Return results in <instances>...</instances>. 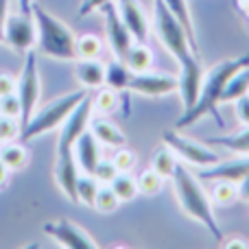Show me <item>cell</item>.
Here are the masks:
<instances>
[{"label":"cell","instance_id":"obj_2","mask_svg":"<svg viewBox=\"0 0 249 249\" xmlns=\"http://www.w3.org/2000/svg\"><path fill=\"white\" fill-rule=\"evenodd\" d=\"M249 66V53L236 57V59H225L221 64H216L214 68L208 74H203V83L201 90H199V96L188 109H184L179 118H177L175 127L177 129H186L190 124L199 123L203 116H212L219 124V129H225L223 116L219 112V103H221V94H223V88L228 83V79L232 77L236 70Z\"/></svg>","mask_w":249,"mask_h":249},{"label":"cell","instance_id":"obj_21","mask_svg":"<svg viewBox=\"0 0 249 249\" xmlns=\"http://www.w3.org/2000/svg\"><path fill=\"white\" fill-rule=\"evenodd\" d=\"M168 7V11L179 20V24L184 26L186 35H188L190 44L195 46V51L199 53V46H197V35H195V24H193V16H190V9H188V2L186 0H164Z\"/></svg>","mask_w":249,"mask_h":249},{"label":"cell","instance_id":"obj_43","mask_svg":"<svg viewBox=\"0 0 249 249\" xmlns=\"http://www.w3.org/2000/svg\"><path fill=\"white\" fill-rule=\"evenodd\" d=\"M2 144H4V140H2V138H0V149H2Z\"/></svg>","mask_w":249,"mask_h":249},{"label":"cell","instance_id":"obj_29","mask_svg":"<svg viewBox=\"0 0 249 249\" xmlns=\"http://www.w3.org/2000/svg\"><path fill=\"white\" fill-rule=\"evenodd\" d=\"M118 206H121V199L116 197V193L112 190V186L105 184V186H99V193H96V199H94V208L103 214H109V212H116Z\"/></svg>","mask_w":249,"mask_h":249},{"label":"cell","instance_id":"obj_30","mask_svg":"<svg viewBox=\"0 0 249 249\" xmlns=\"http://www.w3.org/2000/svg\"><path fill=\"white\" fill-rule=\"evenodd\" d=\"M138 193L142 195H158L162 190V184H164V177L158 175L153 168H146V171L140 173L138 177Z\"/></svg>","mask_w":249,"mask_h":249},{"label":"cell","instance_id":"obj_33","mask_svg":"<svg viewBox=\"0 0 249 249\" xmlns=\"http://www.w3.org/2000/svg\"><path fill=\"white\" fill-rule=\"evenodd\" d=\"M92 175L96 177L99 184H109V181L118 175V168L114 166L112 160H99V164L94 166V173H92Z\"/></svg>","mask_w":249,"mask_h":249},{"label":"cell","instance_id":"obj_32","mask_svg":"<svg viewBox=\"0 0 249 249\" xmlns=\"http://www.w3.org/2000/svg\"><path fill=\"white\" fill-rule=\"evenodd\" d=\"M20 114H22V107H20V99H18L16 92L0 96V116H9V118H18L20 121Z\"/></svg>","mask_w":249,"mask_h":249},{"label":"cell","instance_id":"obj_6","mask_svg":"<svg viewBox=\"0 0 249 249\" xmlns=\"http://www.w3.org/2000/svg\"><path fill=\"white\" fill-rule=\"evenodd\" d=\"M16 94L20 99V107H22L20 114V129H22L31 121L39 99V70H37V57H35L33 51H26V59L24 66H22L20 79H18Z\"/></svg>","mask_w":249,"mask_h":249},{"label":"cell","instance_id":"obj_15","mask_svg":"<svg viewBox=\"0 0 249 249\" xmlns=\"http://www.w3.org/2000/svg\"><path fill=\"white\" fill-rule=\"evenodd\" d=\"M90 131L94 133V138L101 144L112 146V149L127 144V138H124V133L118 129V124H114L112 121H107V118H90Z\"/></svg>","mask_w":249,"mask_h":249},{"label":"cell","instance_id":"obj_22","mask_svg":"<svg viewBox=\"0 0 249 249\" xmlns=\"http://www.w3.org/2000/svg\"><path fill=\"white\" fill-rule=\"evenodd\" d=\"M129 79H131V70L127 68V64L123 59H116L105 66V86L112 88V90H127Z\"/></svg>","mask_w":249,"mask_h":249},{"label":"cell","instance_id":"obj_5","mask_svg":"<svg viewBox=\"0 0 249 249\" xmlns=\"http://www.w3.org/2000/svg\"><path fill=\"white\" fill-rule=\"evenodd\" d=\"M86 94H88L86 90L70 92V94L59 96L57 101L44 105L39 112H33L31 121L20 129V136H18V140L29 142V140H33V138H39V136H44V133L53 131V129H59L61 123L68 118V114L72 112V109L77 107V105L81 103L83 99H86Z\"/></svg>","mask_w":249,"mask_h":249},{"label":"cell","instance_id":"obj_17","mask_svg":"<svg viewBox=\"0 0 249 249\" xmlns=\"http://www.w3.org/2000/svg\"><path fill=\"white\" fill-rule=\"evenodd\" d=\"M247 92H249V66L236 70L228 79V83L223 88V94H221V103H234L236 99L245 96Z\"/></svg>","mask_w":249,"mask_h":249},{"label":"cell","instance_id":"obj_4","mask_svg":"<svg viewBox=\"0 0 249 249\" xmlns=\"http://www.w3.org/2000/svg\"><path fill=\"white\" fill-rule=\"evenodd\" d=\"M33 20H35V29H37V48L44 53L46 57L53 59H64V61H72L77 59V37L72 35L68 24L55 18L53 13H48L46 9H42L39 4L33 2Z\"/></svg>","mask_w":249,"mask_h":249},{"label":"cell","instance_id":"obj_8","mask_svg":"<svg viewBox=\"0 0 249 249\" xmlns=\"http://www.w3.org/2000/svg\"><path fill=\"white\" fill-rule=\"evenodd\" d=\"M164 144H168L177 158H181L184 162L193 164V166L203 168V166H210V164L219 162V155L212 149L203 146L201 142H197V140L179 136V133H175V131H168L166 136H164Z\"/></svg>","mask_w":249,"mask_h":249},{"label":"cell","instance_id":"obj_34","mask_svg":"<svg viewBox=\"0 0 249 249\" xmlns=\"http://www.w3.org/2000/svg\"><path fill=\"white\" fill-rule=\"evenodd\" d=\"M18 136H20V121L9 116H0V138L4 142H9V140H18Z\"/></svg>","mask_w":249,"mask_h":249},{"label":"cell","instance_id":"obj_40","mask_svg":"<svg viewBox=\"0 0 249 249\" xmlns=\"http://www.w3.org/2000/svg\"><path fill=\"white\" fill-rule=\"evenodd\" d=\"M18 9H20L22 13H33L31 9H33V0H18Z\"/></svg>","mask_w":249,"mask_h":249},{"label":"cell","instance_id":"obj_38","mask_svg":"<svg viewBox=\"0 0 249 249\" xmlns=\"http://www.w3.org/2000/svg\"><path fill=\"white\" fill-rule=\"evenodd\" d=\"M236 195H238V199H241V201L249 203V175L243 177V179L236 184Z\"/></svg>","mask_w":249,"mask_h":249},{"label":"cell","instance_id":"obj_13","mask_svg":"<svg viewBox=\"0 0 249 249\" xmlns=\"http://www.w3.org/2000/svg\"><path fill=\"white\" fill-rule=\"evenodd\" d=\"M118 16L124 22V26L129 29L133 42H146L149 37V20L144 16V9H142L140 0H118L116 4Z\"/></svg>","mask_w":249,"mask_h":249},{"label":"cell","instance_id":"obj_23","mask_svg":"<svg viewBox=\"0 0 249 249\" xmlns=\"http://www.w3.org/2000/svg\"><path fill=\"white\" fill-rule=\"evenodd\" d=\"M175 166H177V155L173 153L171 146H160L158 151L153 153V160H151V168H153L158 175H162L164 179L166 177H173L175 173Z\"/></svg>","mask_w":249,"mask_h":249},{"label":"cell","instance_id":"obj_26","mask_svg":"<svg viewBox=\"0 0 249 249\" xmlns=\"http://www.w3.org/2000/svg\"><path fill=\"white\" fill-rule=\"evenodd\" d=\"M74 46H77V59H99V55L103 53V39L92 33H86L77 37Z\"/></svg>","mask_w":249,"mask_h":249},{"label":"cell","instance_id":"obj_31","mask_svg":"<svg viewBox=\"0 0 249 249\" xmlns=\"http://www.w3.org/2000/svg\"><path fill=\"white\" fill-rule=\"evenodd\" d=\"M112 162L118 168V173H131V168L136 166V153L131 149H127L124 144L116 146V151L112 155Z\"/></svg>","mask_w":249,"mask_h":249},{"label":"cell","instance_id":"obj_1","mask_svg":"<svg viewBox=\"0 0 249 249\" xmlns=\"http://www.w3.org/2000/svg\"><path fill=\"white\" fill-rule=\"evenodd\" d=\"M153 13H155L158 37L162 39L166 51L175 57L181 68L179 92H181V99H184V109H188L197 101L201 83H203V68H201V61H199V53L195 51L184 26L168 11L164 0H153Z\"/></svg>","mask_w":249,"mask_h":249},{"label":"cell","instance_id":"obj_20","mask_svg":"<svg viewBox=\"0 0 249 249\" xmlns=\"http://www.w3.org/2000/svg\"><path fill=\"white\" fill-rule=\"evenodd\" d=\"M26 160H29V153H26L22 140H9V142H4L2 149H0V162H2L9 171L24 168Z\"/></svg>","mask_w":249,"mask_h":249},{"label":"cell","instance_id":"obj_28","mask_svg":"<svg viewBox=\"0 0 249 249\" xmlns=\"http://www.w3.org/2000/svg\"><path fill=\"white\" fill-rule=\"evenodd\" d=\"M116 105H118V94L112 88L99 90L92 96V112H96V114H109L116 109Z\"/></svg>","mask_w":249,"mask_h":249},{"label":"cell","instance_id":"obj_16","mask_svg":"<svg viewBox=\"0 0 249 249\" xmlns=\"http://www.w3.org/2000/svg\"><path fill=\"white\" fill-rule=\"evenodd\" d=\"M74 74L86 88H101L105 83V66L99 59H79Z\"/></svg>","mask_w":249,"mask_h":249},{"label":"cell","instance_id":"obj_14","mask_svg":"<svg viewBox=\"0 0 249 249\" xmlns=\"http://www.w3.org/2000/svg\"><path fill=\"white\" fill-rule=\"evenodd\" d=\"M74 160L83 173H90V175L94 173V166L101 160V142L96 140L90 129H86L74 142Z\"/></svg>","mask_w":249,"mask_h":249},{"label":"cell","instance_id":"obj_24","mask_svg":"<svg viewBox=\"0 0 249 249\" xmlns=\"http://www.w3.org/2000/svg\"><path fill=\"white\" fill-rule=\"evenodd\" d=\"M99 181H96L94 175L90 173H83L77 179V203H86V206L94 208V199L96 193H99Z\"/></svg>","mask_w":249,"mask_h":249},{"label":"cell","instance_id":"obj_35","mask_svg":"<svg viewBox=\"0 0 249 249\" xmlns=\"http://www.w3.org/2000/svg\"><path fill=\"white\" fill-rule=\"evenodd\" d=\"M234 109H236V118L247 127L249 124V94L234 101Z\"/></svg>","mask_w":249,"mask_h":249},{"label":"cell","instance_id":"obj_39","mask_svg":"<svg viewBox=\"0 0 249 249\" xmlns=\"http://www.w3.org/2000/svg\"><path fill=\"white\" fill-rule=\"evenodd\" d=\"M9 16V0H0V42L4 44V22Z\"/></svg>","mask_w":249,"mask_h":249},{"label":"cell","instance_id":"obj_37","mask_svg":"<svg viewBox=\"0 0 249 249\" xmlns=\"http://www.w3.org/2000/svg\"><path fill=\"white\" fill-rule=\"evenodd\" d=\"M105 2H107V0H83V2H81V7H79V18H86V16H90L92 11H96V9H101Z\"/></svg>","mask_w":249,"mask_h":249},{"label":"cell","instance_id":"obj_3","mask_svg":"<svg viewBox=\"0 0 249 249\" xmlns=\"http://www.w3.org/2000/svg\"><path fill=\"white\" fill-rule=\"evenodd\" d=\"M171 179H173V186H175L177 201H179V208L184 210V214H188L193 221L201 223L214 238H221V228L214 219L212 203L208 199V195L203 193V188L199 186L197 177L186 166L177 164Z\"/></svg>","mask_w":249,"mask_h":249},{"label":"cell","instance_id":"obj_9","mask_svg":"<svg viewBox=\"0 0 249 249\" xmlns=\"http://www.w3.org/2000/svg\"><path fill=\"white\" fill-rule=\"evenodd\" d=\"M127 90L138 92L144 96H164L171 92L179 90V79L173 74H158V72H133L129 79Z\"/></svg>","mask_w":249,"mask_h":249},{"label":"cell","instance_id":"obj_36","mask_svg":"<svg viewBox=\"0 0 249 249\" xmlns=\"http://www.w3.org/2000/svg\"><path fill=\"white\" fill-rule=\"evenodd\" d=\"M16 88H18V79L13 77V74H9V72H0V96L16 92Z\"/></svg>","mask_w":249,"mask_h":249},{"label":"cell","instance_id":"obj_10","mask_svg":"<svg viewBox=\"0 0 249 249\" xmlns=\"http://www.w3.org/2000/svg\"><path fill=\"white\" fill-rule=\"evenodd\" d=\"M101 11H103V18H105V31H107V42H109V46H112V53L116 55V59H123L124 53H127L129 46L133 44L131 33H129V29L124 26L121 16H118L116 4H112L107 0V2L101 7Z\"/></svg>","mask_w":249,"mask_h":249},{"label":"cell","instance_id":"obj_27","mask_svg":"<svg viewBox=\"0 0 249 249\" xmlns=\"http://www.w3.org/2000/svg\"><path fill=\"white\" fill-rule=\"evenodd\" d=\"M210 199L216 206H230L234 199H238L236 195V184L225 179H214V186L210 190Z\"/></svg>","mask_w":249,"mask_h":249},{"label":"cell","instance_id":"obj_11","mask_svg":"<svg viewBox=\"0 0 249 249\" xmlns=\"http://www.w3.org/2000/svg\"><path fill=\"white\" fill-rule=\"evenodd\" d=\"M44 232L51 238H55L59 245L68 249H94L96 241L86 232L83 228L70 223V221H55V223H46Z\"/></svg>","mask_w":249,"mask_h":249},{"label":"cell","instance_id":"obj_18","mask_svg":"<svg viewBox=\"0 0 249 249\" xmlns=\"http://www.w3.org/2000/svg\"><path fill=\"white\" fill-rule=\"evenodd\" d=\"M208 144L210 146H223V149H230L236 155H249V124L238 133L208 138Z\"/></svg>","mask_w":249,"mask_h":249},{"label":"cell","instance_id":"obj_12","mask_svg":"<svg viewBox=\"0 0 249 249\" xmlns=\"http://www.w3.org/2000/svg\"><path fill=\"white\" fill-rule=\"evenodd\" d=\"M249 175V155H241L236 160H225V162H214L210 166H203L199 171V179L203 181H214V179H225V181H238Z\"/></svg>","mask_w":249,"mask_h":249},{"label":"cell","instance_id":"obj_41","mask_svg":"<svg viewBox=\"0 0 249 249\" xmlns=\"http://www.w3.org/2000/svg\"><path fill=\"white\" fill-rule=\"evenodd\" d=\"M7 177H9V168L4 166L2 162H0V190L7 186Z\"/></svg>","mask_w":249,"mask_h":249},{"label":"cell","instance_id":"obj_19","mask_svg":"<svg viewBox=\"0 0 249 249\" xmlns=\"http://www.w3.org/2000/svg\"><path fill=\"white\" fill-rule=\"evenodd\" d=\"M123 61L127 64V68L131 72H146L151 68V64H153V55L142 42H133L129 46V51L124 53Z\"/></svg>","mask_w":249,"mask_h":249},{"label":"cell","instance_id":"obj_42","mask_svg":"<svg viewBox=\"0 0 249 249\" xmlns=\"http://www.w3.org/2000/svg\"><path fill=\"white\" fill-rule=\"evenodd\" d=\"M225 247H228V249H232V247H249V243H245V241H238V238H232V241L225 243Z\"/></svg>","mask_w":249,"mask_h":249},{"label":"cell","instance_id":"obj_25","mask_svg":"<svg viewBox=\"0 0 249 249\" xmlns=\"http://www.w3.org/2000/svg\"><path fill=\"white\" fill-rule=\"evenodd\" d=\"M109 186H112V190L116 193V197L121 199V203L133 201L138 195V181L133 179L129 173H118V175L109 181Z\"/></svg>","mask_w":249,"mask_h":249},{"label":"cell","instance_id":"obj_7","mask_svg":"<svg viewBox=\"0 0 249 249\" xmlns=\"http://www.w3.org/2000/svg\"><path fill=\"white\" fill-rule=\"evenodd\" d=\"M37 39V29H35L33 13H11L4 22V44L18 53H26L33 48Z\"/></svg>","mask_w":249,"mask_h":249}]
</instances>
